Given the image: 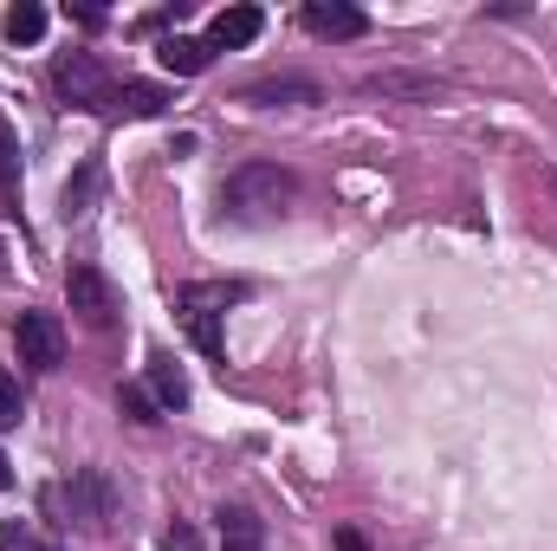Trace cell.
I'll return each mask as SVG.
<instances>
[{"instance_id":"obj_18","label":"cell","mask_w":557,"mask_h":551,"mask_svg":"<svg viewBox=\"0 0 557 551\" xmlns=\"http://www.w3.org/2000/svg\"><path fill=\"white\" fill-rule=\"evenodd\" d=\"M162 546H169V551H195V532H188V526H169V532H162Z\"/></svg>"},{"instance_id":"obj_16","label":"cell","mask_w":557,"mask_h":551,"mask_svg":"<svg viewBox=\"0 0 557 551\" xmlns=\"http://www.w3.org/2000/svg\"><path fill=\"white\" fill-rule=\"evenodd\" d=\"M247 98H253V105H278V98H305V105H311L318 91H311V85H253Z\"/></svg>"},{"instance_id":"obj_17","label":"cell","mask_w":557,"mask_h":551,"mask_svg":"<svg viewBox=\"0 0 557 551\" xmlns=\"http://www.w3.org/2000/svg\"><path fill=\"white\" fill-rule=\"evenodd\" d=\"M13 421H20V377L0 370V428H13Z\"/></svg>"},{"instance_id":"obj_6","label":"cell","mask_w":557,"mask_h":551,"mask_svg":"<svg viewBox=\"0 0 557 551\" xmlns=\"http://www.w3.org/2000/svg\"><path fill=\"white\" fill-rule=\"evenodd\" d=\"M285 195H292V175H278V169H247V175H234V182H227V201H234V208H247V201L278 208Z\"/></svg>"},{"instance_id":"obj_19","label":"cell","mask_w":557,"mask_h":551,"mask_svg":"<svg viewBox=\"0 0 557 551\" xmlns=\"http://www.w3.org/2000/svg\"><path fill=\"white\" fill-rule=\"evenodd\" d=\"M7 480H13V467H7V454H0V487H7Z\"/></svg>"},{"instance_id":"obj_14","label":"cell","mask_w":557,"mask_h":551,"mask_svg":"<svg viewBox=\"0 0 557 551\" xmlns=\"http://www.w3.org/2000/svg\"><path fill=\"white\" fill-rule=\"evenodd\" d=\"M0 551H59V546H39L20 519H0Z\"/></svg>"},{"instance_id":"obj_15","label":"cell","mask_w":557,"mask_h":551,"mask_svg":"<svg viewBox=\"0 0 557 551\" xmlns=\"http://www.w3.org/2000/svg\"><path fill=\"white\" fill-rule=\"evenodd\" d=\"M117 403H124V415H131V421H156V409H162V403H156L149 390H137V383H124V396H117Z\"/></svg>"},{"instance_id":"obj_7","label":"cell","mask_w":557,"mask_h":551,"mask_svg":"<svg viewBox=\"0 0 557 551\" xmlns=\"http://www.w3.org/2000/svg\"><path fill=\"white\" fill-rule=\"evenodd\" d=\"M156 59L175 72V78H195V72H208V59H214V46L208 39H188V33H169L162 46H156Z\"/></svg>"},{"instance_id":"obj_3","label":"cell","mask_w":557,"mask_h":551,"mask_svg":"<svg viewBox=\"0 0 557 551\" xmlns=\"http://www.w3.org/2000/svg\"><path fill=\"white\" fill-rule=\"evenodd\" d=\"M52 85H59V98H65V105H78V111H98V105L111 98V85H104L98 59H85V52L59 59V65H52Z\"/></svg>"},{"instance_id":"obj_11","label":"cell","mask_w":557,"mask_h":551,"mask_svg":"<svg viewBox=\"0 0 557 551\" xmlns=\"http://www.w3.org/2000/svg\"><path fill=\"white\" fill-rule=\"evenodd\" d=\"M149 396H156L162 409H182V403H188V383H182V370H175L169 357L149 364Z\"/></svg>"},{"instance_id":"obj_8","label":"cell","mask_w":557,"mask_h":551,"mask_svg":"<svg viewBox=\"0 0 557 551\" xmlns=\"http://www.w3.org/2000/svg\"><path fill=\"white\" fill-rule=\"evenodd\" d=\"M221 551H267V526L247 506H227L221 513Z\"/></svg>"},{"instance_id":"obj_12","label":"cell","mask_w":557,"mask_h":551,"mask_svg":"<svg viewBox=\"0 0 557 551\" xmlns=\"http://www.w3.org/2000/svg\"><path fill=\"white\" fill-rule=\"evenodd\" d=\"M20 188V137H13V124L0 118V195H13Z\"/></svg>"},{"instance_id":"obj_10","label":"cell","mask_w":557,"mask_h":551,"mask_svg":"<svg viewBox=\"0 0 557 551\" xmlns=\"http://www.w3.org/2000/svg\"><path fill=\"white\" fill-rule=\"evenodd\" d=\"M7 39H13V46H39V39H46V7H33V0L7 7Z\"/></svg>"},{"instance_id":"obj_13","label":"cell","mask_w":557,"mask_h":551,"mask_svg":"<svg viewBox=\"0 0 557 551\" xmlns=\"http://www.w3.org/2000/svg\"><path fill=\"white\" fill-rule=\"evenodd\" d=\"M117 105H124L131 118H156V111L169 105V91H162V85H124V98H117Z\"/></svg>"},{"instance_id":"obj_1","label":"cell","mask_w":557,"mask_h":551,"mask_svg":"<svg viewBox=\"0 0 557 551\" xmlns=\"http://www.w3.org/2000/svg\"><path fill=\"white\" fill-rule=\"evenodd\" d=\"M13 344H20V364H33V370H59V357H65V325H59L52 311H20Z\"/></svg>"},{"instance_id":"obj_5","label":"cell","mask_w":557,"mask_h":551,"mask_svg":"<svg viewBox=\"0 0 557 551\" xmlns=\"http://www.w3.org/2000/svg\"><path fill=\"white\" fill-rule=\"evenodd\" d=\"M260 26H267L260 7H221V13L208 20V46H253Z\"/></svg>"},{"instance_id":"obj_4","label":"cell","mask_w":557,"mask_h":551,"mask_svg":"<svg viewBox=\"0 0 557 551\" xmlns=\"http://www.w3.org/2000/svg\"><path fill=\"white\" fill-rule=\"evenodd\" d=\"M305 26L318 33V39H363V13L357 7H344V0H305Z\"/></svg>"},{"instance_id":"obj_2","label":"cell","mask_w":557,"mask_h":551,"mask_svg":"<svg viewBox=\"0 0 557 551\" xmlns=\"http://www.w3.org/2000/svg\"><path fill=\"white\" fill-rule=\"evenodd\" d=\"M65 292H72V311H78L91 331H104V325L117 318V292H111V279L98 273V267H85V260H78V267L65 273Z\"/></svg>"},{"instance_id":"obj_9","label":"cell","mask_w":557,"mask_h":551,"mask_svg":"<svg viewBox=\"0 0 557 551\" xmlns=\"http://www.w3.org/2000/svg\"><path fill=\"white\" fill-rule=\"evenodd\" d=\"M182 325H188V338H195V351H201V357H221V351H227V338H221V318H214V311H201V305H188V298H182Z\"/></svg>"}]
</instances>
